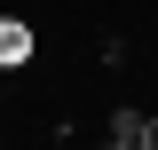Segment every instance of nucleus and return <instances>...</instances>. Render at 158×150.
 I'll return each instance as SVG.
<instances>
[{
  "mask_svg": "<svg viewBox=\"0 0 158 150\" xmlns=\"http://www.w3.org/2000/svg\"><path fill=\"white\" fill-rule=\"evenodd\" d=\"M16 63H32V24L0 16V71H16Z\"/></svg>",
  "mask_w": 158,
  "mask_h": 150,
  "instance_id": "nucleus-1",
  "label": "nucleus"
},
{
  "mask_svg": "<svg viewBox=\"0 0 158 150\" xmlns=\"http://www.w3.org/2000/svg\"><path fill=\"white\" fill-rule=\"evenodd\" d=\"M111 142L118 150H150V119L142 111H111Z\"/></svg>",
  "mask_w": 158,
  "mask_h": 150,
  "instance_id": "nucleus-2",
  "label": "nucleus"
}]
</instances>
